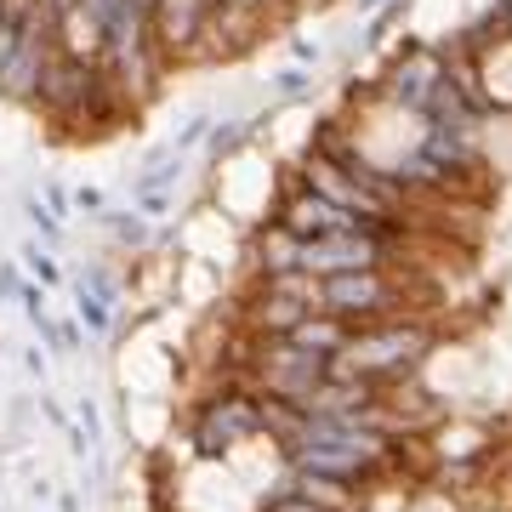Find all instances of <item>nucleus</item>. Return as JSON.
Here are the masks:
<instances>
[{
    "label": "nucleus",
    "instance_id": "f257e3e1",
    "mask_svg": "<svg viewBox=\"0 0 512 512\" xmlns=\"http://www.w3.org/2000/svg\"><path fill=\"white\" fill-rule=\"evenodd\" d=\"M433 325H421V319H370V325H353L348 348L330 359L336 376H359V382H399L410 370L433 353Z\"/></svg>",
    "mask_w": 512,
    "mask_h": 512
},
{
    "label": "nucleus",
    "instance_id": "f03ea898",
    "mask_svg": "<svg viewBox=\"0 0 512 512\" xmlns=\"http://www.w3.org/2000/svg\"><path fill=\"white\" fill-rule=\"evenodd\" d=\"M325 313H336V319H348V325H359V319H387L393 308H404V285L399 279H387V268H359V274H330L319 279V296H313Z\"/></svg>",
    "mask_w": 512,
    "mask_h": 512
},
{
    "label": "nucleus",
    "instance_id": "7ed1b4c3",
    "mask_svg": "<svg viewBox=\"0 0 512 512\" xmlns=\"http://www.w3.org/2000/svg\"><path fill=\"white\" fill-rule=\"evenodd\" d=\"M444 80H450V52H439V46H427V40H416V35H404L399 57H393V74H387V97L421 120L427 103L439 97Z\"/></svg>",
    "mask_w": 512,
    "mask_h": 512
},
{
    "label": "nucleus",
    "instance_id": "20e7f679",
    "mask_svg": "<svg viewBox=\"0 0 512 512\" xmlns=\"http://www.w3.org/2000/svg\"><path fill=\"white\" fill-rule=\"evenodd\" d=\"M393 245L376 228H348V234H325V239H302V274L330 279V274H359V268H387Z\"/></svg>",
    "mask_w": 512,
    "mask_h": 512
},
{
    "label": "nucleus",
    "instance_id": "39448f33",
    "mask_svg": "<svg viewBox=\"0 0 512 512\" xmlns=\"http://www.w3.org/2000/svg\"><path fill=\"white\" fill-rule=\"evenodd\" d=\"M256 376H262V387H268L274 399L302 404L313 387L330 376V359H325V353L296 348V342H285V336H274V342H262V348H256Z\"/></svg>",
    "mask_w": 512,
    "mask_h": 512
},
{
    "label": "nucleus",
    "instance_id": "423d86ee",
    "mask_svg": "<svg viewBox=\"0 0 512 512\" xmlns=\"http://www.w3.org/2000/svg\"><path fill=\"white\" fill-rule=\"evenodd\" d=\"M262 433V399H239V393H222L217 404H205L200 421H194V450L205 461H222L239 439Z\"/></svg>",
    "mask_w": 512,
    "mask_h": 512
},
{
    "label": "nucleus",
    "instance_id": "0eeeda50",
    "mask_svg": "<svg viewBox=\"0 0 512 512\" xmlns=\"http://www.w3.org/2000/svg\"><path fill=\"white\" fill-rule=\"evenodd\" d=\"M274 222H279V228H291L296 239H325V234H348V228H376V222L342 211L336 200H325V194L308 188V183L285 194V205L274 211ZM376 234H387V228H376Z\"/></svg>",
    "mask_w": 512,
    "mask_h": 512
},
{
    "label": "nucleus",
    "instance_id": "6e6552de",
    "mask_svg": "<svg viewBox=\"0 0 512 512\" xmlns=\"http://www.w3.org/2000/svg\"><path fill=\"white\" fill-rule=\"evenodd\" d=\"M148 18H154V46H160V57L171 63V57L194 52V46L205 40L211 6H205V0H154Z\"/></svg>",
    "mask_w": 512,
    "mask_h": 512
},
{
    "label": "nucleus",
    "instance_id": "1a4fd4ad",
    "mask_svg": "<svg viewBox=\"0 0 512 512\" xmlns=\"http://www.w3.org/2000/svg\"><path fill=\"white\" fill-rule=\"evenodd\" d=\"M348 336H353V325L348 319H336V313H325V308H313L302 325L285 336V342H296V348H308V353H325V359H336V353L348 348Z\"/></svg>",
    "mask_w": 512,
    "mask_h": 512
},
{
    "label": "nucleus",
    "instance_id": "9d476101",
    "mask_svg": "<svg viewBox=\"0 0 512 512\" xmlns=\"http://www.w3.org/2000/svg\"><path fill=\"white\" fill-rule=\"evenodd\" d=\"M256 262H262V279H279V274H302V239L291 228H268L256 239Z\"/></svg>",
    "mask_w": 512,
    "mask_h": 512
},
{
    "label": "nucleus",
    "instance_id": "9b49d317",
    "mask_svg": "<svg viewBox=\"0 0 512 512\" xmlns=\"http://www.w3.org/2000/svg\"><path fill=\"white\" fill-rule=\"evenodd\" d=\"M291 490H302V495H313V501H325L330 512H348L353 507V484L348 478H330V473H302V467H291Z\"/></svg>",
    "mask_w": 512,
    "mask_h": 512
},
{
    "label": "nucleus",
    "instance_id": "f8f14e48",
    "mask_svg": "<svg viewBox=\"0 0 512 512\" xmlns=\"http://www.w3.org/2000/svg\"><path fill=\"white\" fill-rule=\"evenodd\" d=\"M245 137H251V120H217V126H211V137H205V154H211V160H234L239 148H245Z\"/></svg>",
    "mask_w": 512,
    "mask_h": 512
},
{
    "label": "nucleus",
    "instance_id": "ddd939ff",
    "mask_svg": "<svg viewBox=\"0 0 512 512\" xmlns=\"http://www.w3.org/2000/svg\"><path fill=\"white\" fill-rule=\"evenodd\" d=\"M103 228H109V234L126 245V251H143L148 239H154V234H148V217H143V211H109V217H103Z\"/></svg>",
    "mask_w": 512,
    "mask_h": 512
},
{
    "label": "nucleus",
    "instance_id": "4468645a",
    "mask_svg": "<svg viewBox=\"0 0 512 512\" xmlns=\"http://www.w3.org/2000/svg\"><path fill=\"white\" fill-rule=\"evenodd\" d=\"M80 325L92 330V336H109L114 330V313H109V296H97L80 285Z\"/></svg>",
    "mask_w": 512,
    "mask_h": 512
},
{
    "label": "nucleus",
    "instance_id": "2eb2a0df",
    "mask_svg": "<svg viewBox=\"0 0 512 512\" xmlns=\"http://www.w3.org/2000/svg\"><path fill=\"white\" fill-rule=\"evenodd\" d=\"M211 126H217V120H211L205 109H194V114L183 120V126H177V137H171V143H177V154H188V148H200L205 137H211Z\"/></svg>",
    "mask_w": 512,
    "mask_h": 512
},
{
    "label": "nucleus",
    "instance_id": "dca6fc26",
    "mask_svg": "<svg viewBox=\"0 0 512 512\" xmlns=\"http://www.w3.org/2000/svg\"><path fill=\"white\" fill-rule=\"evenodd\" d=\"M274 92L285 97V103H302V97L313 92V69H302V63H296V69H279L274 74Z\"/></svg>",
    "mask_w": 512,
    "mask_h": 512
},
{
    "label": "nucleus",
    "instance_id": "f3484780",
    "mask_svg": "<svg viewBox=\"0 0 512 512\" xmlns=\"http://www.w3.org/2000/svg\"><path fill=\"white\" fill-rule=\"evenodd\" d=\"M23 268H29V274L40 279V285H57V279H63V268H57L52 256L40 251V245H23Z\"/></svg>",
    "mask_w": 512,
    "mask_h": 512
},
{
    "label": "nucleus",
    "instance_id": "a211bd4d",
    "mask_svg": "<svg viewBox=\"0 0 512 512\" xmlns=\"http://www.w3.org/2000/svg\"><path fill=\"white\" fill-rule=\"evenodd\" d=\"M262 512H330L325 501H313V495H302V490H285V495H268V507Z\"/></svg>",
    "mask_w": 512,
    "mask_h": 512
},
{
    "label": "nucleus",
    "instance_id": "6ab92c4d",
    "mask_svg": "<svg viewBox=\"0 0 512 512\" xmlns=\"http://www.w3.org/2000/svg\"><path fill=\"white\" fill-rule=\"evenodd\" d=\"M18 40H23V23H18V18H6V12H0V69L12 63V52H18Z\"/></svg>",
    "mask_w": 512,
    "mask_h": 512
},
{
    "label": "nucleus",
    "instance_id": "aec40b11",
    "mask_svg": "<svg viewBox=\"0 0 512 512\" xmlns=\"http://www.w3.org/2000/svg\"><path fill=\"white\" fill-rule=\"evenodd\" d=\"M291 57H296V63H302V69H319V63H325V46H319V40H308V35H302V40H291Z\"/></svg>",
    "mask_w": 512,
    "mask_h": 512
},
{
    "label": "nucleus",
    "instance_id": "412c9836",
    "mask_svg": "<svg viewBox=\"0 0 512 512\" xmlns=\"http://www.w3.org/2000/svg\"><path fill=\"white\" fill-rule=\"evenodd\" d=\"M29 222H35V228H40V239H46V245H52V239L63 234V228H57V217H52V211H40V200H29Z\"/></svg>",
    "mask_w": 512,
    "mask_h": 512
},
{
    "label": "nucleus",
    "instance_id": "4be33fe9",
    "mask_svg": "<svg viewBox=\"0 0 512 512\" xmlns=\"http://www.w3.org/2000/svg\"><path fill=\"white\" fill-rule=\"evenodd\" d=\"M12 296H23V274L6 262V268H0V302H12Z\"/></svg>",
    "mask_w": 512,
    "mask_h": 512
},
{
    "label": "nucleus",
    "instance_id": "5701e85b",
    "mask_svg": "<svg viewBox=\"0 0 512 512\" xmlns=\"http://www.w3.org/2000/svg\"><path fill=\"white\" fill-rule=\"evenodd\" d=\"M74 205H80V211H103V194H97V188H80V194H74Z\"/></svg>",
    "mask_w": 512,
    "mask_h": 512
},
{
    "label": "nucleus",
    "instance_id": "b1692460",
    "mask_svg": "<svg viewBox=\"0 0 512 512\" xmlns=\"http://www.w3.org/2000/svg\"><path fill=\"white\" fill-rule=\"evenodd\" d=\"M80 427H86V439H97V404H80Z\"/></svg>",
    "mask_w": 512,
    "mask_h": 512
},
{
    "label": "nucleus",
    "instance_id": "393cba45",
    "mask_svg": "<svg viewBox=\"0 0 512 512\" xmlns=\"http://www.w3.org/2000/svg\"><path fill=\"white\" fill-rule=\"evenodd\" d=\"M23 365H29V376H46V353L29 348V353H23Z\"/></svg>",
    "mask_w": 512,
    "mask_h": 512
},
{
    "label": "nucleus",
    "instance_id": "a878e982",
    "mask_svg": "<svg viewBox=\"0 0 512 512\" xmlns=\"http://www.w3.org/2000/svg\"><path fill=\"white\" fill-rule=\"evenodd\" d=\"M353 6H359V12H365V18H370V12H382L387 0H353Z\"/></svg>",
    "mask_w": 512,
    "mask_h": 512
},
{
    "label": "nucleus",
    "instance_id": "bb28decb",
    "mask_svg": "<svg viewBox=\"0 0 512 512\" xmlns=\"http://www.w3.org/2000/svg\"><path fill=\"white\" fill-rule=\"evenodd\" d=\"M507 18H512V0H507Z\"/></svg>",
    "mask_w": 512,
    "mask_h": 512
}]
</instances>
